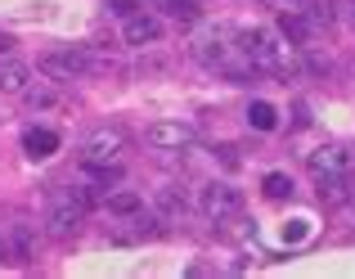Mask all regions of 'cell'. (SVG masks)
Wrapping results in <instances>:
<instances>
[{
    "mask_svg": "<svg viewBox=\"0 0 355 279\" xmlns=\"http://www.w3.org/2000/svg\"><path fill=\"white\" fill-rule=\"evenodd\" d=\"M239 36V50L257 63V72H288L293 68V45L279 41L270 27H243Z\"/></svg>",
    "mask_w": 355,
    "mask_h": 279,
    "instance_id": "obj_1",
    "label": "cell"
},
{
    "mask_svg": "<svg viewBox=\"0 0 355 279\" xmlns=\"http://www.w3.org/2000/svg\"><path fill=\"white\" fill-rule=\"evenodd\" d=\"M234 36V27L230 23H207V27H198L193 32V59L202 63V68H234V63L243 59V50H239V41H230Z\"/></svg>",
    "mask_w": 355,
    "mask_h": 279,
    "instance_id": "obj_2",
    "label": "cell"
},
{
    "mask_svg": "<svg viewBox=\"0 0 355 279\" xmlns=\"http://www.w3.org/2000/svg\"><path fill=\"white\" fill-rule=\"evenodd\" d=\"M86 203L77 198L72 189H63V194H54L50 198V208H45V235L50 239H72L81 230V221H86Z\"/></svg>",
    "mask_w": 355,
    "mask_h": 279,
    "instance_id": "obj_3",
    "label": "cell"
},
{
    "mask_svg": "<svg viewBox=\"0 0 355 279\" xmlns=\"http://www.w3.org/2000/svg\"><path fill=\"white\" fill-rule=\"evenodd\" d=\"M95 68H104V59L90 50H77V45H68V50H50L41 59V72L50 81H72V77H90Z\"/></svg>",
    "mask_w": 355,
    "mask_h": 279,
    "instance_id": "obj_4",
    "label": "cell"
},
{
    "mask_svg": "<svg viewBox=\"0 0 355 279\" xmlns=\"http://www.w3.org/2000/svg\"><path fill=\"white\" fill-rule=\"evenodd\" d=\"M166 230V221L157 217V212H130V217H113V226H108V244H117V248H135V244H144V239H157Z\"/></svg>",
    "mask_w": 355,
    "mask_h": 279,
    "instance_id": "obj_5",
    "label": "cell"
},
{
    "mask_svg": "<svg viewBox=\"0 0 355 279\" xmlns=\"http://www.w3.org/2000/svg\"><path fill=\"white\" fill-rule=\"evenodd\" d=\"M121 149H126V131L121 126H95V131L81 140L77 158H81V167H108L121 158Z\"/></svg>",
    "mask_w": 355,
    "mask_h": 279,
    "instance_id": "obj_6",
    "label": "cell"
},
{
    "mask_svg": "<svg viewBox=\"0 0 355 279\" xmlns=\"http://www.w3.org/2000/svg\"><path fill=\"white\" fill-rule=\"evenodd\" d=\"M243 208H248V198H243V189H239V185H230V180H216V185L202 189V217L216 221V226L239 221Z\"/></svg>",
    "mask_w": 355,
    "mask_h": 279,
    "instance_id": "obj_7",
    "label": "cell"
},
{
    "mask_svg": "<svg viewBox=\"0 0 355 279\" xmlns=\"http://www.w3.org/2000/svg\"><path fill=\"white\" fill-rule=\"evenodd\" d=\"M144 144L162 149V153H184V149L198 144V131H193L189 122H153L144 131Z\"/></svg>",
    "mask_w": 355,
    "mask_h": 279,
    "instance_id": "obj_8",
    "label": "cell"
},
{
    "mask_svg": "<svg viewBox=\"0 0 355 279\" xmlns=\"http://www.w3.org/2000/svg\"><path fill=\"white\" fill-rule=\"evenodd\" d=\"M121 41L135 45V50H148V45L162 41V18L157 14H144V9H135L130 18H121Z\"/></svg>",
    "mask_w": 355,
    "mask_h": 279,
    "instance_id": "obj_9",
    "label": "cell"
},
{
    "mask_svg": "<svg viewBox=\"0 0 355 279\" xmlns=\"http://www.w3.org/2000/svg\"><path fill=\"white\" fill-rule=\"evenodd\" d=\"M306 162H311L315 176H351L355 158H351V149H342V144H324V149H315Z\"/></svg>",
    "mask_w": 355,
    "mask_h": 279,
    "instance_id": "obj_10",
    "label": "cell"
},
{
    "mask_svg": "<svg viewBox=\"0 0 355 279\" xmlns=\"http://www.w3.org/2000/svg\"><path fill=\"white\" fill-rule=\"evenodd\" d=\"M32 81H36L32 63L14 59V54H0V95H23Z\"/></svg>",
    "mask_w": 355,
    "mask_h": 279,
    "instance_id": "obj_11",
    "label": "cell"
},
{
    "mask_svg": "<svg viewBox=\"0 0 355 279\" xmlns=\"http://www.w3.org/2000/svg\"><path fill=\"white\" fill-rule=\"evenodd\" d=\"M311 32L315 27L306 23L302 9H279V36H284L293 50H306V45H311Z\"/></svg>",
    "mask_w": 355,
    "mask_h": 279,
    "instance_id": "obj_12",
    "label": "cell"
},
{
    "mask_svg": "<svg viewBox=\"0 0 355 279\" xmlns=\"http://www.w3.org/2000/svg\"><path fill=\"white\" fill-rule=\"evenodd\" d=\"M153 212L162 221H180L184 212H189V194H184L180 185H162V189L153 194Z\"/></svg>",
    "mask_w": 355,
    "mask_h": 279,
    "instance_id": "obj_13",
    "label": "cell"
},
{
    "mask_svg": "<svg viewBox=\"0 0 355 279\" xmlns=\"http://www.w3.org/2000/svg\"><path fill=\"white\" fill-rule=\"evenodd\" d=\"M59 131H50V126H32V131H23V153L27 158H50L59 153Z\"/></svg>",
    "mask_w": 355,
    "mask_h": 279,
    "instance_id": "obj_14",
    "label": "cell"
},
{
    "mask_svg": "<svg viewBox=\"0 0 355 279\" xmlns=\"http://www.w3.org/2000/svg\"><path fill=\"white\" fill-rule=\"evenodd\" d=\"M315 180H320V203H329V208L351 198V176H315Z\"/></svg>",
    "mask_w": 355,
    "mask_h": 279,
    "instance_id": "obj_15",
    "label": "cell"
},
{
    "mask_svg": "<svg viewBox=\"0 0 355 279\" xmlns=\"http://www.w3.org/2000/svg\"><path fill=\"white\" fill-rule=\"evenodd\" d=\"M104 208H108V217H130V212H139V208H144V198H139V194H130V189H121V185H117V189H113V194L104 198Z\"/></svg>",
    "mask_w": 355,
    "mask_h": 279,
    "instance_id": "obj_16",
    "label": "cell"
},
{
    "mask_svg": "<svg viewBox=\"0 0 355 279\" xmlns=\"http://www.w3.org/2000/svg\"><path fill=\"white\" fill-rule=\"evenodd\" d=\"M248 126H257V131H275V126H279L275 104H266V99H252V104H248Z\"/></svg>",
    "mask_w": 355,
    "mask_h": 279,
    "instance_id": "obj_17",
    "label": "cell"
},
{
    "mask_svg": "<svg viewBox=\"0 0 355 279\" xmlns=\"http://www.w3.org/2000/svg\"><path fill=\"white\" fill-rule=\"evenodd\" d=\"M261 189H266L270 203H284V198H293V176L288 171H270L266 180H261Z\"/></svg>",
    "mask_w": 355,
    "mask_h": 279,
    "instance_id": "obj_18",
    "label": "cell"
},
{
    "mask_svg": "<svg viewBox=\"0 0 355 279\" xmlns=\"http://www.w3.org/2000/svg\"><path fill=\"white\" fill-rule=\"evenodd\" d=\"M302 14H306V23H311V27H333L338 9H333L329 0H306V5H302Z\"/></svg>",
    "mask_w": 355,
    "mask_h": 279,
    "instance_id": "obj_19",
    "label": "cell"
},
{
    "mask_svg": "<svg viewBox=\"0 0 355 279\" xmlns=\"http://www.w3.org/2000/svg\"><path fill=\"white\" fill-rule=\"evenodd\" d=\"M23 95H27V104H36V108H50V104H59V90H50V86H36V81L23 90Z\"/></svg>",
    "mask_w": 355,
    "mask_h": 279,
    "instance_id": "obj_20",
    "label": "cell"
},
{
    "mask_svg": "<svg viewBox=\"0 0 355 279\" xmlns=\"http://www.w3.org/2000/svg\"><path fill=\"white\" fill-rule=\"evenodd\" d=\"M104 9H108V14H117V18H130L139 9V0H104Z\"/></svg>",
    "mask_w": 355,
    "mask_h": 279,
    "instance_id": "obj_21",
    "label": "cell"
},
{
    "mask_svg": "<svg viewBox=\"0 0 355 279\" xmlns=\"http://www.w3.org/2000/svg\"><path fill=\"white\" fill-rule=\"evenodd\" d=\"M162 5H166V14H175V18H180V14L189 18L193 9H198V5H193V0H162Z\"/></svg>",
    "mask_w": 355,
    "mask_h": 279,
    "instance_id": "obj_22",
    "label": "cell"
},
{
    "mask_svg": "<svg viewBox=\"0 0 355 279\" xmlns=\"http://www.w3.org/2000/svg\"><path fill=\"white\" fill-rule=\"evenodd\" d=\"M306 235H311V226H306V221H297L293 230H284V239H288V244H297V239H306Z\"/></svg>",
    "mask_w": 355,
    "mask_h": 279,
    "instance_id": "obj_23",
    "label": "cell"
},
{
    "mask_svg": "<svg viewBox=\"0 0 355 279\" xmlns=\"http://www.w3.org/2000/svg\"><path fill=\"white\" fill-rule=\"evenodd\" d=\"M162 68H166V59H139V68H135V72L144 77V72H162Z\"/></svg>",
    "mask_w": 355,
    "mask_h": 279,
    "instance_id": "obj_24",
    "label": "cell"
},
{
    "mask_svg": "<svg viewBox=\"0 0 355 279\" xmlns=\"http://www.w3.org/2000/svg\"><path fill=\"white\" fill-rule=\"evenodd\" d=\"M270 5H279V9H302L306 0H270Z\"/></svg>",
    "mask_w": 355,
    "mask_h": 279,
    "instance_id": "obj_25",
    "label": "cell"
},
{
    "mask_svg": "<svg viewBox=\"0 0 355 279\" xmlns=\"http://www.w3.org/2000/svg\"><path fill=\"white\" fill-rule=\"evenodd\" d=\"M9 50H14V36H9V32H0V54H9Z\"/></svg>",
    "mask_w": 355,
    "mask_h": 279,
    "instance_id": "obj_26",
    "label": "cell"
}]
</instances>
